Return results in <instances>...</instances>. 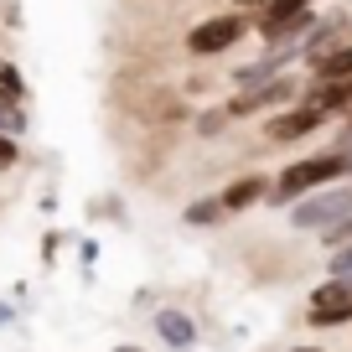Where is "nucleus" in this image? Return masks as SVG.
Instances as JSON below:
<instances>
[{
	"instance_id": "obj_22",
	"label": "nucleus",
	"mask_w": 352,
	"mask_h": 352,
	"mask_svg": "<svg viewBox=\"0 0 352 352\" xmlns=\"http://www.w3.org/2000/svg\"><path fill=\"white\" fill-rule=\"evenodd\" d=\"M6 321H16V311H11V300H0V327H6Z\"/></svg>"
},
{
	"instance_id": "obj_5",
	"label": "nucleus",
	"mask_w": 352,
	"mask_h": 352,
	"mask_svg": "<svg viewBox=\"0 0 352 352\" xmlns=\"http://www.w3.org/2000/svg\"><path fill=\"white\" fill-rule=\"evenodd\" d=\"M306 327L327 331V327H352V280H321L306 296Z\"/></svg>"
},
{
	"instance_id": "obj_4",
	"label": "nucleus",
	"mask_w": 352,
	"mask_h": 352,
	"mask_svg": "<svg viewBox=\"0 0 352 352\" xmlns=\"http://www.w3.org/2000/svg\"><path fill=\"white\" fill-rule=\"evenodd\" d=\"M337 218H352V182H331V187L300 197L296 208H285V223L296 233H321V228H331Z\"/></svg>"
},
{
	"instance_id": "obj_2",
	"label": "nucleus",
	"mask_w": 352,
	"mask_h": 352,
	"mask_svg": "<svg viewBox=\"0 0 352 352\" xmlns=\"http://www.w3.org/2000/svg\"><path fill=\"white\" fill-rule=\"evenodd\" d=\"M300 83H306V73H280L259 88H233L223 109H228V120H270V114L300 104Z\"/></svg>"
},
{
	"instance_id": "obj_6",
	"label": "nucleus",
	"mask_w": 352,
	"mask_h": 352,
	"mask_svg": "<svg viewBox=\"0 0 352 352\" xmlns=\"http://www.w3.org/2000/svg\"><path fill=\"white\" fill-rule=\"evenodd\" d=\"M347 36H352V11H347V6H337V11H321L316 26H311V36L300 42V73H311L321 57H331L342 42H347Z\"/></svg>"
},
{
	"instance_id": "obj_7",
	"label": "nucleus",
	"mask_w": 352,
	"mask_h": 352,
	"mask_svg": "<svg viewBox=\"0 0 352 352\" xmlns=\"http://www.w3.org/2000/svg\"><path fill=\"white\" fill-rule=\"evenodd\" d=\"M321 124H327V114H321L316 104H290V109L270 114V120L259 124V135H264L270 145H300L306 135H316Z\"/></svg>"
},
{
	"instance_id": "obj_15",
	"label": "nucleus",
	"mask_w": 352,
	"mask_h": 352,
	"mask_svg": "<svg viewBox=\"0 0 352 352\" xmlns=\"http://www.w3.org/2000/svg\"><path fill=\"white\" fill-rule=\"evenodd\" d=\"M316 243H321V249H327V254L347 249V243H352V218H337V223H331V228H321V233H316Z\"/></svg>"
},
{
	"instance_id": "obj_23",
	"label": "nucleus",
	"mask_w": 352,
	"mask_h": 352,
	"mask_svg": "<svg viewBox=\"0 0 352 352\" xmlns=\"http://www.w3.org/2000/svg\"><path fill=\"white\" fill-rule=\"evenodd\" d=\"M290 352H327V347H311V342H306V347H290Z\"/></svg>"
},
{
	"instance_id": "obj_8",
	"label": "nucleus",
	"mask_w": 352,
	"mask_h": 352,
	"mask_svg": "<svg viewBox=\"0 0 352 352\" xmlns=\"http://www.w3.org/2000/svg\"><path fill=\"white\" fill-rule=\"evenodd\" d=\"M270 187H275V176L254 166V171H239L233 182H223V187H218V202H223V212H228V218H243V212H254V208H264V202H270Z\"/></svg>"
},
{
	"instance_id": "obj_13",
	"label": "nucleus",
	"mask_w": 352,
	"mask_h": 352,
	"mask_svg": "<svg viewBox=\"0 0 352 352\" xmlns=\"http://www.w3.org/2000/svg\"><path fill=\"white\" fill-rule=\"evenodd\" d=\"M228 109H223V104H212V109H202L197 114V124H192V130H197L202 135V140H212V135H228Z\"/></svg>"
},
{
	"instance_id": "obj_19",
	"label": "nucleus",
	"mask_w": 352,
	"mask_h": 352,
	"mask_svg": "<svg viewBox=\"0 0 352 352\" xmlns=\"http://www.w3.org/2000/svg\"><path fill=\"white\" fill-rule=\"evenodd\" d=\"M78 259H83V280H88V275H94V264H99V239L78 243Z\"/></svg>"
},
{
	"instance_id": "obj_14",
	"label": "nucleus",
	"mask_w": 352,
	"mask_h": 352,
	"mask_svg": "<svg viewBox=\"0 0 352 352\" xmlns=\"http://www.w3.org/2000/svg\"><path fill=\"white\" fill-rule=\"evenodd\" d=\"M32 130V114H26V104H0V135H21Z\"/></svg>"
},
{
	"instance_id": "obj_9",
	"label": "nucleus",
	"mask_w": 352,
	"mask_h": 352,
	"mask_svg": "<svg viewBox=\"0 0 352 352\" xmlns=\"http://www.w3.org/2000/svg\"><path fill=\"white\" fill-rule=\"evenodd\" d=\"M151 327H155V337H161V347H171V352H197V342H202V327L192 321V311H182V306H161L151 316Z\"/></svg>"
},
{
	"instance_id": "obj_1",
	"label": "nucleus",
	"mask_w": 352,
	"mask_h": 352,
	"mask_svg": "<svg viewBox=\"0 0 352 352\" xmlns=\"http://www.w3.org/2000/svg\"><path fill=\"white\" fill-rule=\"evenodd\" d=\"M331 182H347V161H342L337 151H316V155H300V161L280 166L275 171V187H270V202L264 208H296L300 197H311V192L331 187Z\"/></svg>"
},
{
	"instance_id": "obj_16",
	"label": "nucleus",
	"mask_w": 352,
	"mask_h": 352,
	"mask_svg": "<svg viewBox=\"0 0 352 352\" xmlns=\"http://www.w3.org/2000/svg\"><path fill=\"white\" fill-rule=\"evenodd\" d=\"M327 275L331 280H352V243L337 249V254H327Z\"/></svg>"
},
{
	"instance_id": "obj_18",
	"label": "nucleus",
	"mask_w": 352,
	"mask_h": 352,
	"mask_svg": "<svg viewBox=\"0 0 352 352\" xmlns=\"http://www.w3.org/2000/svg\"><path fill=\"white\" fill-rule=\"evenodd\" d=\"M63 243H67L63 228H47L42 233V264H57V249H63Z\"/></svg>"
},
{
	"instance_id": "obj_12",
	"label": "nucleus",
	"mask_w": 352,
	"mask_h": 352,
	"mask_svg": "<svg viewBox=\"0 0 352 352\" xmlns=\"http://www.w3.org/2000/svg\"><path fill=\"white\" fill-rule=\"evenodd\" d=\"M0 104H26V73L11 57H0Z\"/></svg>"
},
{
	"instance_id": "obj_10",
	"label": "nucleus",
	"mask_w": 352,
	"mask_h": 352,
	"mask_svg": "<svg viewBox=\"0 0 352 352\" xmlns=\"http://www.w3.org/2000/svg\"><path fill=\"white\" fill-rule=\"evenodd\" d=\"M306 78H321V83H342V78H352V36H347V42H342L331 57H321Z\"/></svg>"
},
{
	"instance_id": "obj_17",
	"label": "nucleus",
	"mask_w": 352,
	"mask_h": 352,
	"mask_svg": "<svg viewBox=\"0 0 352 352\" xmlns=\"http://www.w3.org/2000/svg\"><path fill=\"white\" fill-rule=\"evenodd\" d=\"M16 166H21V140L0 135V171H16Z\"/></svg>"
},
{
	"instance_id": "obj_3",
	"label": "nucleus",
	"mask_w": 352,
	"mask_h": 352,
	"mask_svg": "<svg viewBox=\"0 0 352 352\" xmlns=\"http://www.w3.org/2000/svg\"><path fill=\"white\" fill-rule=\"evenodd\" d=\"M243 36H254V16H243V11H212L208 21H197L187 32V57H197V63H208V57H223V52H233V47L243 42Z\"/></svg>"
},
{
	"instance_id": "obj_11",
	"label": "nucleus",
	"mask_w": 352,
	"mask_h": 352,
	"mask_svg": "<svg viewBox=\"0 0 352 352\" xmlns=\"http://www.w3.org/2000/svg\"><path fill=\"white\" fill-rule=\"evenodd\" d=\"M223 218H228V212H223L218 192H212V197H197V202H187V208H182V223H187V228H218Z\"/></svg>"
},
{
	"instance_id": "obj_21",
	"label": "nucleus",
	"mask_w": 352,
	"mask_h": 352,
	"mask_svg": "<svg viewBox=\"0 0 352 352\" xmlns=\"http://www.w3.org/2000/svg\"><path fill=\"white\" fill-rule=\"evenodd\" d=\"M337 155L347 161V182H352V145H337Z\"/></svg>"
},
{
	"instance_id": "obj_20",
	"label": "nucleus",
	"mask_w": 352,
	"mask_h": 352,
	"mask_svg": "<svg viewBox=\"0 0 352 352\" xmlns=\"http://www.w3.org/2000/svg\"><path fill=\"white\" fill-rule=\"evenodd\" d=\"M109 352H151V347H140V342H120V347H109Z\"/></svg>"
}]
</instances>
